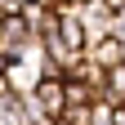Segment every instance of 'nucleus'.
<instances>
[{"instance_id": "f257e3e1", "label": "nucleus", "mask_w": 125, "mask_h": 125, "mask_svg": "<svg viewBox=\"0 0 125 125\" xmlns=\"http://www.w3.org/2000/svg\"><path fill=\"white\" fill-rule=\"evenodd\" d=\"M31 94H36V103L45 107L49 121H58L62 112H67V81H62V76H40V85Z\"/></svg>"}, {"instance_id": "f03ea898", "label": "nucleus", "mask_w": 125, "mask_h": 125, "mask_svg": "<svg viewBox=\"0 0 125 125\" xmlns=\"http://www.w3.org/2000/svg\"><path fill=\"white\" fill-rule=\"evenodd\" d=\"M58 36L67 40L72 49H81V54H85L89 45H94V40H89V27H85V9H76V5L62 9V13H58Z\"/></svg>"}, {"instance_id": "7ed1b4c3", "label": "nucleus", "mask_w": 125, "mask_h": 125, "mask_svg": "<svg viewBox=\"0 0 125 125\" xmlns=\"http://www.w3.org/2000/svg\"><path fill=\"white\" fill-rule=\"evenodd\" d=\"M89 58L98 62L103 72L121 67V62H125V36H103V40H94V45H89Z\"/></svg>"}, {"instance_id": "20e7f679", "label": "nucleus", "mask_w": 125, "mask_h": 125, "mask_svg": "<svg viewBox=\"0 0 125 125\" xmlns=\"http://www.w3.org/2000/svg\"><path fill=\"white\" fill-rule=\"evenodd\" d=\"M103 103H112V107H125V62L107 72V85H103Z\"/></svg>"}, {"instance_id": "39448f33", "label": "nucleus", "mask_w": 125, "mask_h": 125, "mask_svg": "<svg viewBox=\"0 0 125 125\" xmlns=\"http://www.w3.org/2000/svg\"><path fill=\"white\" fill-rule=\"evenodd\" d=\"M58 125H94V107H67L58 116Z\"/></svg>"}, {"instance_id": "423d86ee", "label": "nucleus", "mask_w": 125, "mask_h": 125, "mask_svg": "<svg viewBox=\"0 0 125 125\" xmlns=\"http://www.w3.org/2000/svg\"><path fill=\"white\" fill-rule=\"evenodd\" d=\"M103 5L112 9V13H125V0H103Z\"/></svg>"}, {"instance_id": "0eeeda50", "label": "nucleus", "mask_w": 125, "mask_h": 125, "mask_svg": "<svg viewBox=\"0 0 125 125\" xmlns=\"http://www.w3.org/2000/svg\"><path fill=\"white\" fill-rule=\"evenodd\" d=\"M67 5H76V9H85V5H94V0H67Z\"/></svg>"}]
</instances>
